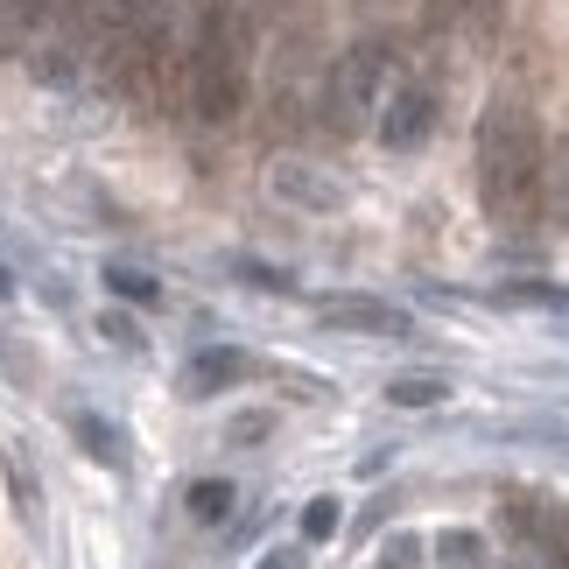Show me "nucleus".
<instances>
[{
    "mask_svg": "<svg viewBox=\"0 0 569 569\" xmlns=\"http://www.w3.org/2000/svg\"><path fill=\"white\" fill-rule=\"evenodd\" d=\"M183 50L190 0H84L71 29V57L92 63L113 99L148 106V113L183 106Z\"/></svg>",
    "mask_w": 569,
    "mask_h": 569,
    "instance_id": "obj_1",
    "label": "nucleus"
},
{
    "mask_svg": "<svg viewBox=\"0 0 569 569\" xmlns=\"http://www.w3.org/2000/svg\"><path fill=\"white\" fill-rule=\"evenodd\" d=\"M541 197H549V134L535 99L507 84L478 113V204L492 226H535Z\"/></svg>",
    "mask_w": 569,
    "mask_h": 569,
    "instance_id": "obj_2",
    "label": "nucleus"
},
{
    "mask_svg": "<svg viewBox=\"0 0 569 569\" xmlns=\"http://www.w3.org/2000/svg\"><path fill=\"white\" fill-rule=\"evenodd\" d=\"M253 99V0H190L183 106L204 127H232Z\"/></svg>",
    "mask_w": 569,
    "mask_h": 569,
    "instance_id": "obj_3",
    "label": "nucleus"
},
{
    "mask_svg": "<svg viewBox=\"0 0 569 569\" xmlns=\"http://www.w3.org/2000/svg\"><path fill=\"white\" fill-rule=\"evenodd\" d=\"M393 92V42L387 36H359L345 42L323 71V127L331 134H366L380 120V106Z\"/></svg>",
    "mask_w": 569,
    "mask_h": 569,
    "instance_id": "obj_4",
    "label": "nucleus"
},
{
    "mask_svg": "<svg viewBox=\"0 0 569 569\" xmlns=\"http://www.w3.org/2000/svg\"><path fill=\"white\" fill-rule=\"evenodd\" d=\"M78 8L84 0H0V57H21L50 36V50L36 57V71L63 84L78 78V57H71V29H78Z\"/></svg>",
    "mask_w": 569,
    "mask_h": 569,
    "instance_id": "obj_5",
    "label": "nucleus"
},
{
    "mask_svg": "<svg viewBox=\"0 0 569 569\" xmlns=\"http://www.w3.org/2000/svg\"><path fill=\"white\" fill-rule=\"evenodd\" d=\"M436 120H443V99H436L422 78H408V84H393V92H387L380 120H373V134H380V148L408 156V148H422V141L436 134Z\"/></svg>",
    "mask_w": 569,
    "mask_h": 569,
    "instance_id": "obj_6",
    "label": "nucleus"
},
{
    "mask_svg": "<svg viewBox=\"0 0 569 569\" xmlns=\"http://www.w3.org/2000/svg\"><path fill=\"white\" fill-rule=\"evenodd\" d=\"M323 323H345V331H380V338H408L415 331L393 302H373V296H331V302H323Z\"/></svg>",
    "mask_w": 569,
    "mask_h": 569,
    "instance_id": "obj_7",
    "label": "nucleus"
},
{
    "mask_svg": "<svg viewBox=\"0 0 569 569\" xmlns=\"http://www.w3.org/2000/svg\"><path fill=\"white\" fill-rule=\"evenodd\" d=\"M247 373H253L247 352L218 345V352H197V359H190V393H226V387H239Z\"/></svg>",
    "mask_w": 569,
    "mask_h": 569,
    "instance_id": "obj_8",
    "label": "nucleus"
},
{
    "mask_svg": "<svg viewBox=\"0 0 569 569\" xmlns=\"http://www.w3.org/2000/svg\"><path fill=\"white\" fill-rule=\"evenodd\" d=\"M190 513L197 520H226L232 513V486H226V478H197V486H190Z\"/></svg>",
    "mask_w": 569,
    "mask_h": 569,
    "instance_id": "obj_9",
    "label": "nucleus"
},
{
    "mask_svg": "<svg viewBox=\"0 0 569 569\" xmlns=\"http://www.w3.org/2000/svg\"><path fill=\"white\" fill-rule=\"evenodd\" d=\"M338 535V499H310L302 507V541H331Z\"/></svg>",
    "mask_w": 569,
    "mask_h": 569,
    "instance_id": "obj_10",
    "label": "nucleus"
},
{
    "mask_svg": "<svg viewBox=\"0 0 569 569\" xmlns=\"http://www.w3.org/2000/svg\"><path fill=\"white\" fill-rule=\"evenodd\" d=\"M78 443L84 450H92V457H106V465H120V443H113V436H106V422H99V415H78Z\"/></svg>",
    "mask_w": 569,
    "mask_h": 569,
    "instance_id": "obj_11",
    "label": "nucleus"
},
{
    "mask_svg": "<svg viewBox=\"0 0 569 569\" xmlns=\"http://www.w3.org/2000/svg\"><path fill=\"white\" fill-rule=\"evenodd\" d=\"M106 289H113V296H127V302H156V281H148V274H134V268H106Z\"/></svg>",
    "mask_w": 569,
    "mask_h": 569,
    "instance_id": "obj_12",
    "label": "nucleus"
},
{
    "mask_svg": "<svg viewBox=\"0 0 569 569\" xmlns=\"http://www.w3.org/2000/svg\"><path fill=\"white\" fill-rule=\"evenodd\" d=\"M387 393H393L401 408H429V401H443V380H393Z\"/></svg>",
    "mask_w": 569,
    "mask_h": 569,
    "instance_id": "obj_13",
    "label": "nucleus"
},
{
    "mask_svg": "<svg viewBox=\"0 0 569 569\" xmlns=\"http://www.w3.org/2000/svg\"><path fill=\"white\" fill-rule=\"evenodd\" d=\"M465 14V0H422V29H450Z\"/></svg>",
    "mask_w": 569,
    "mask_h": 569,
    "instance_id": "obj_14",
    "label": "nucleus"
},
{
    "mask_svg": "<svg viewBox=\"0 0 569 569\" xmlns=\"http://www.w3.org/2000/svg\"><path fill=\"white\" fill-rule=\"evenodd\" d=\"M556 204H562V218H569V134L556 141Z\"/></svg>",
    "mask_w": 569,
    "mask_h": 569,
    "instance_id": "obj_15",
    "label": "nucleus"
},
{
    "mask_svg": "<svg viewBox=\"0 0 569 569\" xmlns=\"http://www.w3.org/2000/svg\"><path fill=\"white\" fill-rule=\"evenodd\" d=\"M556 541H562V562H569V520H562V535H556Z\"/></svg>",
    "mask_w": 569,
    "mask_h": 569,
    "instance_id": "obj_16",
    "label": "nucleus"
},
{
    "mask_svg": "<svg viewBox=\"0 0 569 569\" xmlns=\"http://www.w3.org/2000/svg\"><path fill=\"white\" fill-rule=\"evenodd\" d=\"M359 8H387V0H359Z\"/></svg>",
    "mask_w": 569,
    "mask_h": 569,
    "instance_id": "obj_17",
    "label": "nucleus"
},
{
    "mask_svg": "<svg viewBox=\"0 0 569 569\" xmlns=\"http://www.w3.org/2000/svg\"><path fill=\"white\" fill-rule=\"evenodd\" d=\"M0 296H8V274H0Z\"/></svg>",
    "mask_w": 569,
    "mask_h": 569,
    "instance_id": "obj_18",
    "label": "nucleus"
}]
</instances>
